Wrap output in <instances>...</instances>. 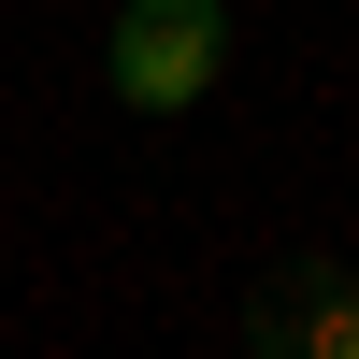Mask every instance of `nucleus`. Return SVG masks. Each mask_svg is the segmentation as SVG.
I'll use <instances>...</instances> for the list:
<instances>
[{"label":"nucleus","mask_w":359,"mask_h":359,"mask_svg":"<svg viewBox=\"0 0 359 359\" xmlns=\"http://www.w3.org/2000/svg\"><path fill=\"white\" fill-rule=\"evenodd\" d=\"M259 331H273V345L302 331V345H331V359H359V302H316V316H259Z\"/></svg>","instance_id":"obj_2"},{"label":"nucleus","mask_w":359,"mask_h":359,"mask_svg":"<svg viewBox=\"0 0 359 359\" xmlns=\"http://www.w3.org/2000/svg\"><path fill=\"white\" fill-rule=\"evenodd\" d=\"M101 72H115V101H130V115H187L201 86L230 72V0H115Z\"/></svg>","instance_id":"obj_1"}]
</instances>
